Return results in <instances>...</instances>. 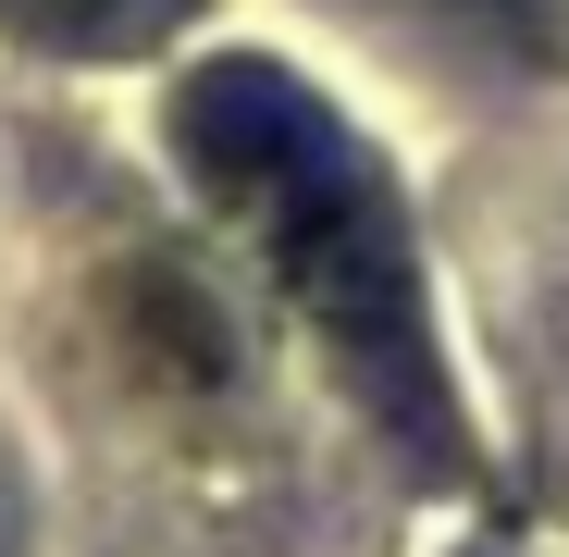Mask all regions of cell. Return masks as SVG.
Returning a JSON list of instances; mask_svg holds the SVG:
<instances>
[{
    "mask_svg": "<svg viewBox=\"0 0 569 557\" xmlns=\"http://www.w3.org/2000/svg\"><path fill=\"white\" fill-rule=\"evenodd\" d=\"M173 161L199 173V199L236 211V236L260 248V272L284 286L322 335V359L359 385V409L385 421L409 458H458V385L433 347V298H421V248L385 161H371L284 62L260 50H211L173 87Z\"/></svg>",
    "mask_w": 569,
    "mask_h": 557,
    "instance_id": "1",
    "label": "cell"
},
{
    "mask_svg": "<svg viewBox=\"0 0 569 557\" xmlns=\"http://www.w3.org/2000/svg\"><path fill=\"white\" fill-rule=\"evenodd\" d=\"M186 0H0V38L26 50H62V62H124V50H161Z\"/></svg>",
    "mask_w": 569,
    "mask_h": 557,
    "instance_id": "2",
    "label": "cell"
}]
</instances>
